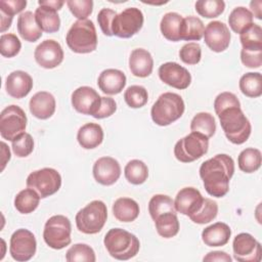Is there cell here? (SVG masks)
<instances>
[{
  "label": "cell",
  "mask_w": 262,
  "mask_h": 262,
  "mask_svg": "<svg viewBox=\"0 0 262 262\" xmlns=\"http://www.w3.org/2000/svg\"><path fill=\"white\" fill-rule=\"evenodd\" d=\"M261 6H262V1L261 0H255V1H252L250 3V7H251V12L252 14L254 13V16L258 19H261L262 18V9H261Z\"/></svg>",
  "instance_id": "obj_56"
},
{
  "label": "cell",
  "mask_w": 262,
  "mask_h": 262,
  "mask_svg": "<svg viewBox=\"0 0 262 262\" xmlns=\"http://www.w3.org/2000/svg\"><path fill=\"white\" fill-rule=\"evenodd\" d=\"M116 15H117V12L110 8H102L99 10V12L97 14L98 25H99L102 33L107 37L113 36L112 24H113L114 17Z\"/></svg>",
  "instance_id": "obj_50"
},
{
  "label": "cell",
  "mask_w": 262,
  "mask_h": 262,
  "mask_svg": "<svg viewBox=\"0 0 262 262\" xmlns=\"http://www.w3.org/2000/svg\"><path fill=\"white\" fill-rule=\"evenodd\" d=\"M38 3L41 6H46L55 10H59L66 2L63 0H39Z\"/></svg>",
  "instance_id": "obj_54"
},
{
  "label": "cell",
  "mask_w": 262,
  "mask_h": 262,
  "mask_svg": "<svg viewBox=\"0 0 262 262\" xmlns=\"http://www.w3.org/2000/svg\"><path fill=\"white\" fill-rule=\"evenodd\" d=\"M196 12L206 18H214L219 16L225 8L222 0H200L194 4Z\"/></svg>",
  "instance_id": "obj_43"
},
{
  "label": "cell",
  "mask_w": 262,
  "mask_h": 262,
  "mask_svg": "<svg viewBox=\"0 0 262 262\" xmlns=\"http://www.w3.org/2000/svg\"><path fill=\"white\" fill-rule=\"evenodd\" d=\"M93 177L101 185H113L121 176V166L112 157H101L93 165Z\"/></svg>",
  "instance_id": "obj_18"
},
{
  "label": "cell",
  "mask_w": 262,
  "mask_h": 262,
  "mask_svg": "<svg viewBox=\"0 0 262 262\" xmlns=\"http://www.w3.org/2000/svg\"><path fill=\"white\" fill-rule=\"evenodd\" d=\"M234 173L231 157L219 154L205 161L200 167V176L206 191L215 198L224 196L229 190V181Z\"/></svg>",
  "instance_id": "obj_1"
},
{
  "label": "cell",
  "mask_w": 262,
  "mask_h": 262,
  "mask_svg": "<svg viewBox=\"0 0 262 262\" xmlns=\"http://www.w3.org/2000/svg\"><path fill=\"white\" fill-rule=\"evenodd\" d=\"M21 43L14 34H3L0 37V53L4 57H13L20 51Z\"/></svg>",
  "instance_id": "obj_44"
},
{
  "label": "cell",
  "mask_w": 262,
  "mask_h": 262,
  "mask_svg": "<svg viewBox=\"0 0 262 262\" xmlns=\"http://www.w3.org/2000/svg\"><path fill=\"white\" fill-rule=\"evenodd\" d=\"M27 116L21 107L11 104L2 110L0 114V134L3 139L13 141L25 133Z\"/></svg>",
  "instance_id": "obj_10"
},
{
  "label": "cell",
  "mask_w": 262,
  "mask_h": 262,
  "mask_svg": "<svg viewBox=\"0 0 262 262\" xmlns=\"http://www.w3.org/2000/svg\"><path fill=\"white\" fill-rule=\"evenodd\" d=\"M180 59L186 64H196L202 57V48L199 43L188 42L179 50Z\"/></svg>",
  "instance_id": "obj_46"
},
{
  "label": "cell",
  "mask_w": 262,
  "mask_h": 262,
  "mask_svg": "<svg viewBox=\"0 0 262 262\" xmlns=\"http://www.w3.org/2000/svg\"><path fill=\"white\" fill-rule=\"evenodd\" d=\"M154 221L156 229L162 237H173L179 231V220L174 212H166L161 214Z\"/></svg>",
  "instance_id": "obj_30"
},
{
  "label": "cell",
  "mask_w": 262,
  "mask_h": 262,
  "mask_svg": "<svg viewBox=\"0 0 262 262\" xmlns=\"http://www.w3.org/2000/svg\"><path fill=\"white\" fill-rule=\"evenodd\" d=\"M1 154H2V158H1V164H2V167H1V171L4 170L7 162L10 160V150H9V147L6 145L5 142H1Z\"/></svg>",
  "instance_id": "obj_57"
},
{
  "label": "cell",
  "mask_w": 262,
  "mask_h": 262,
  "mask_svg": "<svg viewBox=\"0 0 262 262\" xmlns=\"http://www.w3.org/2000/svg\"><path fill=\"white\" fill-rule=\"evenodd\" d=\"M32 88L33 79L27 72L13 71L6 78V92L13 98H23L27 96Z\"/></svg>",
  "instance_id": "obj_20"
},
{
  "label": "cell",
  "mask_w": 262,
  "mask_h": 262,
  "mask_svg": "<svg viewBox=\"0 0 262 262\" xmlns=\"http://www.w3.org/2000/svg\"><path fill=\"white\" fill-rule=\"evenodd\" d=\"M239 41L244 49H262V29L252 24L239 34Z\"/></svg>",
  "instance_id": "obj_38"
},
{
  "label": "cell",
  "mask_w": 262,
  "mask_h": 262,
  "mask_svg": "<svg viewBox=\"0 0 262 262\" xmlns=\"http://www.w3.org/2000/svg\"><path fill=\"white\" fill-rule=\"evenodd\" d=\"M204 198L194 187L188 186L180 189L175 198L174 207L176 212L186 216H191L201 208Z\"/></svg>",
  "instance_id": "obj_19"
},
{
  "label": "cell",
  "mask_w": 262,
  "mask_h": 262,
  "mask_svg": "<svg viewBox=\"0 0 262 262\" xmlns=\"http://www.w3.org/2000/svg\"><path fill=\"white\" fill-rule=\"evenodd\" d=\"M143 20V14L139 8L128 7L114 17L112 24L113 36L124 39L131 38L141 30Z\"/></svg>",
  "instance_id": "obj_11"
},
{
  "label": "cell",
  "mask_w": 262,
  "mask_h": 262,
  "mask_svg": "<svg viewBox=\"0 0 262 262\" xmlns=\"http://www.w3.org/2000/svg\"><path fill=\"white\" fill-rule=\"evenodd\" d=\"M239 89L248 97L256 98L262 94V76L260 73H247L239 79Z\"/></svg>",
  "instance_id": "obj_34"
},
{
  "label": "cell",
  "mask_w": 262,
  "mask_h": 262,
  "mask_svg": "<svg viewBox=\"0 0 262 262\" xmlns=\"http://www.w3.org/2000/svg\"><path fill=\"white\" fill-rule=\"evenodd\" d=\"M221 128L227 139L234 144H243L250 137L252 126L241 106H231L218 115Z\"/></svg>",
  "instance_id": "obj_2"
},
{
  "label": "cell",
  "mask_w": 262,
  "mask_h": 262,
  "mask_svg": "<svg viewBox=\"0 0 262 262\" xmlns=\"http://www.w3.org/2000/svg\"><path fill=\"white\" fill-rule=\"evenodd\" d=\"M55 107V98L47 91H39L35 93L29 102L31 114L40 120L49 119L54 114Z\"/></svg>",
  "instance_id": "obj_21"
},
{
  "label": "cell",
  "mask_w": 262,
  "mask_h": 262,
  "mask_svg": "<svg viewBox=\"0 0 262 262\" xmlns=\"http://www.w3.org/2000/svg\"><path fill=\"white\" fill-rule=\"evenodd\" d=\"M12 18H13L12 16L7 15L6 13L0 11V23H1V25H0V31H1V33L5 32L7 29L10 28L11 23H12Z\"/></svg>",
  "instance_id": "obj_55"
},
{
  "label": "cell",
  "mask_w": 262,
  "mask_h": 262,
  "mask_svg": "<svg viewBox=\"0 0 262 262\" xmlns=\"http://www.w3.org/2000/svg\"><path fill=\"white\" fill-rule=\"evenodd\" d=\"M13 154L18 158H26L32 154L34 149V140L31 134L23 133L18 137H16L13 141H11Z\"/></svg>",
  "instance_id": "obj_45"
},
{
  "label": "cell",
  "mask_w": 262,
  "mask_h": 262,
  "mask_svg": "<svg viewBox=\"0 0 262 262\" xmlns=\"http://www.w3.org/2000/svg\"><path fill=\"white\" fill-rule=\"evenodd\" d=\"M228 24L234 33L241 34L253 24V14L244 6L235 7L228 16Z\"/></svg>",
  "instance_id": "obj_37"
},
{
  "label": "cell",
  "mask_w": 262,
  "mask_h": 262,
  "mask_svg": "<svg viewBox=\"0 0 262 262\" xmlns=\"http://www.w3.org/2000/svg\"><path fill=\"white\" fill-rule=\"evenodd\" d=\"M36 250L37 242L33 232L25 228H19L12 233L9 244V253L15 261H29L34 257Z\"/></svg>",
  "instance_id": "obj_12"
},
{
  "label": "cell",
  "mask_w": 262,
  "mask_h": 262,
  "mask_svg": "<svg viewBox=\"0 0 262 262\" xmlns=\"http://www.w3.org/2000/svg\"><path fill=\"white\" fill-rule=\"evenodd\" d=\"M183 17L177 12H167L161 19L160 29L162 35L169 41H180V28Z\"/></svg>",
  "instance_id": "obj_29"
},
{
  "label": "cell",
  "mask_w": 262,
  "mask_h": 262,
  "mask_svg": "<svg viewBox=\"0 0 262 262\" xmlns=\"http://www.w3.org/2000/svg\"><path fill=\"white\" fill-rule=\"evenodd\" d=\"M107 218L106 205L99 200L90 202L76 215V225L85 234H95L104 226Z\"/></svg>",
  "instance_id": "obj_6"
},
{
  "label": "cell",
  "mask_w": 262,
  "mask_h": 262,
  "mask_svg": "<svg viewBox=\"0 0 262 262\" xmlns=\"http://www.w3.org/2000/svg\"><path fill=\"white\" fill-rule=\"evenodd\" d=\"M139 212V205L130 198H119L113 205V214L121 222L134 221L138 217Z\"/></svg>",
  "instance_id": "obj_27"
},
{
  "label": "cell",
  "mask_w": 262,
  "mask_h": 262,
  "mask_svg": "<svg viewBox=\"0 0 262 262\" xmlns=\"http://www.w3.org/2000/svg\"><path fill=\"white\" fill-rule=\"evenodd\" d=\"M148 212L152 220H155L159 215L166 212L176 213L174 207V201L166 194H155L148 203Z\"/></svg>",
  "instance_id": "obj_39"
},
{
  "label": "cell",
  "mask_w": 262,
  "mask_h": 262,
  "mask_svg": "<svg viewBox=\"0 0 262 262\" xmlns=\"http://www.w3.org/2000/svg\"><path fill=\"white\" fill-rule=\"evenodd\" d=\"M241 60L251 69H258L262 66V49H242Z\"/></svg>",
  "instance_id": "obj_49"
},
{
  "label": "cell",
  "mask_w": 262,
  "mask_h": 262,
  "mask_svg": "<svg viewBox=\"0 0 262 262\" xmlns=\"http://www.w3.org/2000/svg\"><path fill=\"white\" fill-rule=\"evenodd\" d=\"M129 69L135 77H148L154 69V59L151 54L143 48H136L132 50L129 57Z\"/></svg>",
  "instance_id": "obj_23"
},
{
  "label": "cell",
  "mask_w": 262,
  "mask_h": 262,
  "mask_svg": "<svg viewBox=\"0 0 262 262\" xmlns=\"http://www.w3.org/2000/svg\"><path fill=\"white\" fill-rule=\"evenodd\" d=\"M203 37L207 46L214 52L226 50L231 39L228 27L219 20L210 21L205 28Z\"/></svg>",
  "instance_id": "obj_15"
},
{
  "label": "cell",
  "mask_w": 262,
  "mask_h": 262,
  "mask_svg": "<svg viewBox=\"0 0 262 262\" xmlns=\"http://www.w3.org/2000/svg\"><path fill=\"white\" fill-rule=\"evenodd\" d=\"M40 195L32 188L28 187L20 190L14 198V207L21 214H30L37 209Z\"/></svg>",
  "instance_id": "obj_32"
},
{
  "label": "cell",
  "mask_w": 262,
  "mask_h": 262,
  "mask_svg": "<svg viewBox=\"0 0 262 262\" xmlns=\"http://www.w3.org/2000/svg\"><path fill=\"white\" fill-rule=\"evenodd\" d=\"M35 16L40 29L46 33H55L60 28V18L55 9L39 5Z\"/></svg>",
  "instance_id": "obj_28"
},
{
  "label": "cell",
  "mask_w": 262,
  "mask_h": 262,
  "mask_svg": "<svg viewBox=\"0 0 262 262\" xmlns=\"http://www.w3.org/2000/svg\"><path fill=\"white\" fill-rule=\"evenodd\" d=\"M97 85L105 94H119L126 86V76L120 70L106 69L100 73L97 80Z\"/></svg>",
  "instance_id": "obj_22"
},
{
  "label": "cell",
  "mask_w": 262,
  "mask_h": 262,
  "mask_svg": "<svg viewBox=\"0 0 262 262\" xmlns=\"http://www.w3.org/2000/svg\"><path fill=\"white\" fill-rule=\"evenodd\" d=\"M124 174L129 183L139 185L144 183L145 180L147 179L148 168L140 160H131L125 166Z\"/></svg>",
  "instance_id": "obj_36"
},
{
  "label": "cell",
  "mask_w": 262,
  "mask_h": 262,
  "mask_svg": "<svg viewBox=\"0 0 262 262\" xmlns=\"http://www.w3.org/2000/svg\"><path fill=\"white\" fill-rule=\"evenodd\" d=\"M191 132H199L210 138L215 134L216 122L210 113H198L190 123Z\"/></svg>",
  "instance_id": "obj_35"
},
{
  "label": "cell",
  "mask_w": 262,
  "mask_h": 262,
  "mask_svg": "<svg viewBox=\"0 0 262 262\" xmlns=\"http://www.w3.org/2000/svg\"><path fill=\"white\" fill-rule=\"evenodd\" d=\"M27 6L26 0H1L0 11L13 17L14 14L19 13Z\"/></svg>",
  "instance_id": "obj_52"
},
{
  "label": "cell",
  "mask_w": 262,
  "mask_h": 262,
  "mask_svg": "<svg viewBox=\"0 0 262 262\" xmlns=\"http://www.w3.org/2000/svg\"><path fill=\"white\" fill-rule=\"evenodd\" d=\"M79 144L85 149H92L101 144L103 140V130L96 123H87L80 127L77 133Z\"/></svg>",
  "instance_id": "obj_26"
},
{
  "label": "cell",
  "mask_w": 262,
  "mask_h": 262,
  "mask_svg": "<svg viewBox=\"0 0 262 262\" xmlns=\"http://www.w3.org/2000/svg\"><path fill=\"white\" fill-rule=\"evenodd\" d=\"M159 77L165 84L176 88L186 89L191 82V75L189 72L177 62L169 61L160 66Z\"/></svg>",
  "instance_id": "obj_16"
},
{
  "label": "cell",
  "mask_w": 262,
  "mask_h": 262,
  "mask_svg": "<svg viewBox=\"0 0 262 262\" xmlns=\"http://www.w3.org/2000/svg\"><path fill=\"white\" fill-rule=\"evenodd\" d=\"M67 5L78 19H87L93 10L92 0H68Z\"/></svg>",
  "instance_id": "obj_47"
},
{
  "label": "cell",
  "mask_w": 262,
  "mask_h": 262,
  "mask_svg": "<svg viewBox=\"0 0 262 262\" xmlns=\"http://www.w3.org/2000/svg\"><path fill=\"white\" fill-rule=\"evenodd\" d=\"M205 31L204 23L201 18L189 15L182 19L180 28V39L185 41H200Z\"/></svg>",
  "instance_id": "obj_31"
},
{
  "label": "cell",
  "mask_w": 262,
  "mask_h": 262,
  "mask_svg": "<svg viewBox=\"0 0 262 262\" xmlns=\"http://www.w3.org/2000/svg\"><path fill=\"white\" fill-rule=\"evenodd\" d=\"M124 99L130 107L139 108L147 103L148 93L143 86L132 85L125 90Z\"/></svg>",
  "instance_id": "obj_42"
},
{
  "label": "cell",
  "mask_w": 262,
  "mask_h": 262,
  "mask_svg": "<svg viewBox=\"0 0 262 262\" xmlns=\"http://www.w3.org/2000/svg\"><path fill=\"white\" fill-rule=\"evenodd\" d=\"M231 229L223 222H216L202 231V241L208 247L225 246L230 238Z\"/></svg>",
  "instance_id": "obj_24"
},
{
  "label": "cell",
  "mask_w": 262,
  "mask_h": 262,
  "mask_svg": "<svg viewBox=\"0 0 262 262\" xmlns=\"http://www.w3.org/2000/svg\"><path fill=\"white\" fill-rule=\"evenodd\" d=\"M231 106H241V102L235 94L225 91L221 92L216 96L214 100V110L216 115H218L223 110Z\"/></svg>",
  "instance_id": "obj_48"
},
{
  "label": "cell",
  "mask_w": 262,
  "mask_h": 262,
  "mask_svg": "<svg viewBox=\"0 0 262 262\" xmlns=\"http://www.w3.org/2000/svg\"><path fill=\"white\" fill-rule=\"evenodd\" d=\"M17 32L28 42H36L42 36V30L37 24L35 13L25 11L17 17Z\"/></svg>",
  "instance_id": "obj_25"
},
{
  "label": "cell",
  "mask_w": 262,
  "mask_h": 262,
  "mask_svg": "<svg viewBox=\"0 0 262 262\" xmlns=\"http://www.w3.org/2000/svg\"><path fill=\"white\" fill-rule=\"evenodd\" d=\"M103 244L113 258L122 261L135 257L140 248L136 235L122 228L110 229L104 236Z\"/></svg>",
  "instance_id": "obj_3"
},
{
  "label": "cell",
  "mask_w": 262,
  "mask_h": 262,
  "mask_svg": "<svg viewBox=\"0 0 262 262\" xmlns=\"http://www.w3.org/2000/svg\"><path fill=\"white\" fill-rule=\"evenodd\" d=\"M36 62L44 69H54L63 60V50L60 44L52 39L41 42L35 49Z\"/></svg>",
  "instance_id": "obj_14"
},
{
  "label": "cell",
  "mask_w": 262,
  "mask_h": 262,
  "mask_svg": "<svg viewBox=\"0 0 262 262\" xmlns=\"http://www.w3.org/2000/svg\"><path fill=\"white\" fill-rule=\"evenodd\" d=\"M262 163L261 151L258 148L248 147L241 151L237 158L238 168L245 173L256 172Z\"/></svg>",
  "instance_id": "obj_33"
},
{
  "label": "cell",
  "mask_w": 262,
  "mask_h": 262,
  "mask_svg": "<svg viewBox=\"0 0 262 262\" xmlns=\"http://www.w3.org/2000/svg\"><path fill=\"white\" fill-rule=\"evenodd\" d=\"M101 96L89 86H81L72 93L71 101L73 107L80 114L90 115L93 117L97 111Z\"/></svg>",
  "instance_id": "obj_17"
},
{
  "label": "cell",
  "mask_w": 262,
  "mask_h": 262,
  "mask_svg": "<svg viewBox=\"0 0 262 262\" xmlns=\"http://www.w3.org/2000/svg\"><path fill=\"white\" fill-rule=\"evenodd\" d=\"M66 41L69 48L76 53H90L97 47L95 26L90 19H78L67 33Z\"/></svg>",
  "instance_id": "obj_4"
},
{
  "label": "cell",
  "mask_w": 262,
  "mask_h": 262,
  "mask_svg": "<svg viewBox=\"0 0 262 262\" xmlns=\"http://www.w3.org/2000/svg\"><path fill=\"white\" fill-rule=\"evenodd\" d=\"M117 111V103L114 98L102 96L99 106L95 114L93 115V118L95 119H104L110 116H112Z\"/></svg>",
  "instance_id": "obj_51"
},
{
  "label": "cell",
  "mask_w": 262,
  "mask_h": 262,
  "mask_svg": "<svg viewBox=\"0 0 262 262\" xmlns=\"http://www.w3.org/2000/svg\"><path fill=\"white\" fill-rule=\"evenodd\" d=\"M185 110L182 97L174 92H165L159 96L150 110V116L159 126H168L177 121Z\"/></svg>",
  "instance_id": "obj_5"
},
{
  "label": "cell",
  "mask_w": 262,
  "mask_h": 262,
  "mask_svg": "<svg viewBox=\"0 0 262 262\" xmlns=\"http://www.w3.org/2000/svg\"><path fill=\"white\" fill-rule=\"evenodd\" d=\"M68 262H95L96 257L93 249L86 244L72 246L66 254Z\"/></svg>",
  "instance_id": "obj_41"
},
{
  "label": "cell",
  "mask_w": 262,
  "mask_h": 262,
  "mask_svg": "<svg viewBox=\"0 0 262 262\" xmlns=\"http://www.w3.org/2000/svg\"><path fill=\"white\" fill-rule=\"evenodd\" d=\"M218 214V205L211 199H204L201 208L193 215L189 216L190 220L198 224L209 223L216 218Z\"/></svg>",
  "instance_id": "obj_40"
},
{
  "label": "cell",
  "mask_w": 262,
  "mask_h": 262,
  "mask_svg": "<svg viewBox=\"0 0 262 262\" xmlns=\"http://www.w3.org/2000/svg\"><path fill=\"white\" fill-rule=\"evenodd\" d=\"M204 261H219V262H231V257L222 251H213L208 253L204 258Z\"/></svg>",
  "instance_id": "obj_53"
},
{
  "label": "cell",
  "mask_w": 262,
  "mask_h": 262,
  "mask_svg": "<svg viewBox=\"0 0 262 262\" xmlns=\"http://www.w3.org/2000/svg\"><path fill=\"white\" fill-rule=\"evenodd\" d=\"M209 138L199 132H191L178 140L174 146V156L181 163H191L207 154Z\"/></svg>",
  "instance_id": "obj_8"
},
{
  "label": "cell",
  "mask_w": 262,
  "mask_h": 262,
  "mask_svg": "<svg viewBox=\"0 0 262 262\" xmlns=\"http://www.w3.org/2000/svg\"><path fill=\"white\" fill-rule=\"evenodd\" d=\"M71 232L72 225L70 219L63 215H54L44 225L43 238L51 249L61 250L71 244Z\"/></svg>",
  "instance_id": "obj_7"
},
{
  "label": "cell",
  "mask_w": 262,
  "mask_h": 262,
  "mask_svg": "<svg viewBox=\"0 0 262 262\" xmlns=\"http://www.w3.org/2000/svg\"><path fill=\"white\" fill-rule=\"evenodd\" d=\"M27 186L34 189L41 199L50 196L61 186V176L53 168H42L29 174Z\"/></svg>",
  "instance_id": "obj_9"
},
{
  "label": "cell",
  "mask_w": 262,
  "mask_h": 262,
  "mask_svg": "<svg viewBox=\"0 0 262 262\" xmlns=\"http://www.w3.org/2000/svg\"><path fill=\"white\" fill-rule=\"evenodd\" d=\"M233 257L239 262H259L262 250L260 243L250 233H238L232 242Z\"/></svg>",
  "instance_id": "obj_13"
}]
</instances>
